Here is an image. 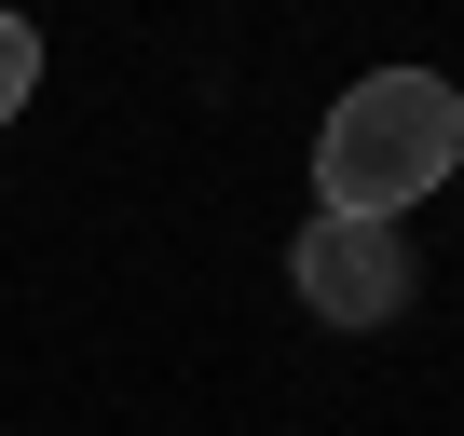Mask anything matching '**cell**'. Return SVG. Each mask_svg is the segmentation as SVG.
Listing matches in <instances>:
<instances>
[{
  "label": "cell",
  "mask_w": 464,
  "mask_h": 436,
  "mask_svg": "<svg viewBox=\"0 0 464 436\" xmlns=\"http://www.w3.org/2000/svg\"><path fill=\"white\" fill-rule=\"evenodd\" d=\"M450 137H464V96L437 69H355L342 109L314 123V218H369V232H396V218L450 177Z\"/></svg>",
  "instance_id": "cell-1"
},
{
  "label": "cell",
  "mask_w": 464,
  "mask_h": 436,
  "mask_svg": "<svg viewBox=\"0 0 464 436\" xmlns=\"http://www.w3.org/2000/svg\"><path fill=\"white\" fill-rule=\"evenodd\" d=\"M287 287H301L314 327H396V314H410V246L369 232V218H301Z\"/></svg>",
  "instance_id": "cell-2"
},
{
  "label": "cell",
  "mask_w": 464,
  "mask_h": 436,
  "mask_svg": "<svg viewBox=\"0 0 464 436\" xmlns=\"http://www.w3.org/2000/svg\"><path fill=\"white\" fill-rule=\"evenodd\" d=\"M28 96H42V28H28V14H0V123H14Z\"/></svg>",
  "instance_id": "cell-3"
},
{
  "label": "cell",
  "mask_w": 464,
  "mask_h": 436,
  "mask_svg": "<svg viewBox=\"0 0 464 436\" xmlns=\"http://www.w3.org/2000/svg\"><path fill=\"white\" fill-rule=\"evenodd\" d=\"M450 177H464V137H450Z\"/></svg>",
  "instance_id": "cell-4"
}]
</instances>
